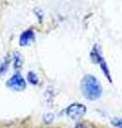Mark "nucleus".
<instances>
[{
	"label": "nucleus",
	"instance_id": "obj_3",
	"mask_svg": "<svg viewBox=\"0 0 122 128\" xmlns=\"http://www.w3.org/2000/svg\"><path fill=\"white\" fill-rule=\"evenodd\" d=\"M86 112V109H85L84 106L80 105H73L68 109V114L72 118H78L81 116V115L85 114Z\"/></svg>",
	"mask_w": 122,
	"mask_h": 128
},
{
	"label": "nucleus",
	"instance_id": "obj_2",
	"mask_svg": "<svg viewBox=\"0 0 122 128\" xmlns=\"http://www.w3.org/2000/svg\"><path fill=\"white\" fill-rule=\"evenodd\" d=\"M9 86L13 89H24L25 88V81L19 74H15L13 77L9 80Z\"/></svg>",
	"mask_w": 122,
	"mask_h": 128
},
{
	"label": "nucleus",
	"instance_id": "obj_5",
	"mask_svg": "<svg viewBox=\"0 0 122 128\" xmlns=\"http://www.w3.org/2000/svg\"><path fill=\"white\" fill-rule=\"evenodd\" d=\"M76 128H85V127H81V126H78V127H76Z\"/></svg>",
	"mask_w": 122,
	"mask_h": 128
},
{
	"label": "nucleus",
	"instance_id": "obj_4",
	"mask_svg": "<svg viewBox=\"0 0 122 128\" xmlns=\"http://www.w3.org/2000/svg\"><path fill=\"white\" fill-rule=\"evenodd\" d=\"M33 38H34L33 31L32 30H27V31L24 32L22 35H20L19 44L20 45H27V44H29L32 40H33Z\"/></svg>",
	"mask_w": 122,
	"mask_h": 128
},
{
	"label": "nucleus",
	"instance_id": "obj_1",
	"mask_svg": "<svg viewBox=\"0 0 122 128\" xmlns=\"http://www.w3.org/2000/svg\"><path fill=\"white\" fill-rule=\"evenodd\" d=\"M83 92L89 99H96L101 95V86L93 76H86L83 80Z\"/></svg>",
	"mask_w": 122,
	"mask_h": 128
}]
</instances>
